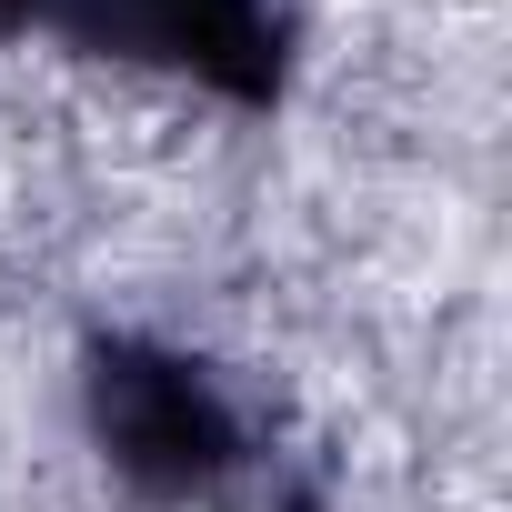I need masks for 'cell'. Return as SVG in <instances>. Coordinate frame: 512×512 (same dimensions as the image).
<instances>
[{
	"instance_id": "1",
	"label": "cell",
	"mask_w": 512,
	"mask_h": 512,
	"mask_svg": "<svg viewBox=\"0 0 512 512\" xmlns=\"http://www.w3.org/2000/svg\"><path fill=\"white\" fill-rule=\"evenodd\" d=\"M91 422H101V452H111L141 492H161V502L201 492V482L231 462V422H221L211 382H201L191 362H171V352H141V342L101 352V372H91Z\"/></svg>"
},
{
	"instance_id": "2",
	"label": "cell",
	"mask_w": 512,
	"mask_h": 512,
	"mask_svg": "<svg viewBox=\"0 0 512 512\" xmlns=\"http://www.w3.org/2000/svg\"><path fill=\"white\" fill-rule=\"evenodd\" d=\"M71 21L111 51L171 61L211 91H272L282 71V21L272 0H71Z\"/></svg>"
},
{
	"instance_id": "3",
	"label": "cell",
	"mask_w": 512,
	"mask_h": 512,
	"mask_svg": "<svg viewBox=\"0 0 512 512\" xmlns=\"http://www.w3.org/2000/svg\"><path fill=\"white\" fill-rule=\"evenodd\" d=\"M11 11H31V0H0V21H11Z\"/></svg>"
}]
</instances>
